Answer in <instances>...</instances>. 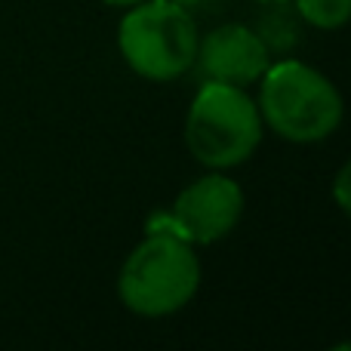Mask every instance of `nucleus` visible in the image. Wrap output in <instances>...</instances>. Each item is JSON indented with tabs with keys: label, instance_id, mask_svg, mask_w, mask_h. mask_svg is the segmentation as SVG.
I'll return each mask as SVG.
<instances>
[{
	"label": "nucleus",
	"instance_id": "nucleus-10",
	"mask_svg": "<svg viewBox=\"0 0 351 351\" xmlns=\"http://www.w3.org/2000/svg\"><path fill=\"white\" fill-rule=\"evenodd\" d=\"M173 3H179V6H185L188 10V6H197V3H204V0H173Z\"/></svg>",
	"mask_w": 351,
	"mask_h": 351
},
{
	"label": "nucleus",
	"instance_id": "nucleus-5",
	"mask_svg": "<svg viewBox=\"0 0 351 351\" xmlns=\"http://www.w3.org/2000/svg\"><path fill=\"white\" fill-rule=\"evenodd\" d=\"M243 216V188L222 170H213L182 188L170 213H158L148 231L176 234L188 243H216L237 228Z\"/></svg>",
	"mask_w": 351,
	"mask_h": 351
},
{
	"label": "nucleus",
	"instance_id": "nucleus-4",
	"mask_svg": "<svg viewBox=\"0 0 351 351\" xmlns=\"http://www.w3.org/2000/svg\"><path fill=\"white\" fill-rule=\"evenodd\" d=\"M197 25L173 0H142L117 25V49L130 71L154 84H170L197 62Z\"/></svg>",
	"mask_w": 351,
	"mask_h": 351
},
{
	"label": "nucleus",
	"instance_id": "nucleus-9",
	"mask_svg": "<svg viewBox=\"0 0 351 351\" xmlns=\"http://www.w3.org/2000/svg\"><path fill=\"white\" fill-rule=\"evenodd\" d=\"M102 3H108V6H136V3H142V0H102Z\"/></svg>",
	"mask_w": 351,
	"mask_h": 351
},
{
	"label": "nucleus",
	"instance_id": "nucleus-2",
	"mask_svg": "<svg viewBox=\"0 0 351 351\" xmlns=\"http://www.w3.org/2000/svg\"><path fill=\"white\" fill-rule=\"evenodd\" d=\"M197 287L200 259L194 243L164 231H148L117 274V296L123 308L139 317L176 315L197 296Z\"/></svg>",
	"mask_w": 351,
	"mask_h": 351
},
{
	"label": "nucleus",
	"instance_id": "nucleus-3",
	"mask_svg": "<svg viewBox=\"0 0 351 351\" xmlns=\"http://www.w3.org/2000/svg\"><path fill=\"white\" fill-rule=\"evenodd\" d=\"M259 105L243 86L210 80L197 90L185 117V148L206 170H231L253 158L262 142Z\"/></svg>",
	"mask_w": 351,
	"mask_h": 351
},
{
	"label": "nucleus",
	"instance_id": "nucleus-8",
	"mask_svg": "<svg viewBox=\"0 0 351 351\" xmlns=\"http://www.w3.org/2000/svg\"><path fill=\"white\" fill-rule=\"evenodd\" d=\"M333 200L339 204V210L351 219V160L342 167L339 173H336V179H333Z\"/></svg>",
	"mask_w": 351,
	"mask_h": 351
},
{
	"label": "nucleus",
	"instance_id": "nucleus-6",
	"mask_svg": "<svg viewBox=\"0 0 351 351\" xmlns=\"http://www.w3.org/2000/svg\"><path fill=\"white\" fill-rule=\"evenodd\" d=\"M197 62L210 80L247 90L250 84H259V77L268 71L271 53L253 28L228 22L197 43Z\"/></svg>",
	"mask_w": 351,
	"mask_h": 351
},
{
	"label": "nucleus",
	"instance_id": "nucleus-1",
	"mask_svg": "<svg viewBox=\"0 0 351 351\" xmlns=\"http://www.w3.org/2000/svg\"><path fill=\"white\" fill-rule=\"evenodd\" d=\"M259 114L274 136L296 145H311L333 136L346 114L336 84L299 59L268 65L259 77Z\"/></svg>",
	"mask_w": 351,
	"mask_h": 351
},
{
	"label": "nucleus",
	"instance_id": "nucleus-7",
	"mask_svg": "<svg viewBox=\"0 0 351 351\" xmlns=\"http://www.w3.org/2000/svg\"><path fill=\"white\" fill-rule=\"evenodd\" d=\"M296 12L311 28L336 31L351 22V0H296Z\"/></svg>",
	"mask_w": 351,
	"mask_h": 351
},
{
	"label": "nucleus",
	"instance_id": "nucleus-11",
	"mask_svg": "<svg viewBox=\"0 0 351 351\" xmlns=\"http://www.w3.org/2000/svg\"><path fill=\"white\" fill-rule=\"evenodd\" d=\"M253 3H284V0H253Z\"/></svg>",
	"mask_w": 351,
	"mask_h": 351
}]
</instances>
